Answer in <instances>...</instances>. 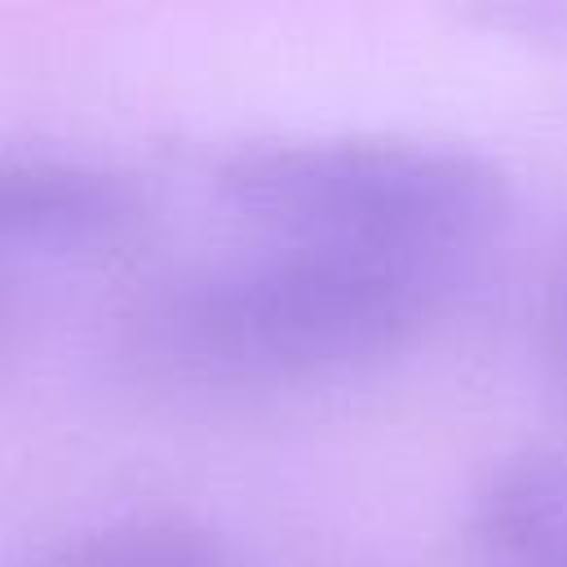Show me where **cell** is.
I'll use <instances>...</instances> for the list:
<instances>
[{
	"instance_id": "cell-1",
	"label": "cell",
	"mask_w": 567,
	"mask_h": 567,
	"mask_svg": "<svg viewBox=\"0 0 567 567\" xmlns=\"http://www.w3.org/2000/svg\"><path fill=\"white\" fill-rule=\"evenodd\" d=\"M452 266L315 239L199 261L146 288L128 350L177 381H292L381 359L447 297Z\"/></svg>"
},
{
	"instance_id": "cell-2",
	"label": "cell",
	"mask_w": 567,
	"mask_h": 567,
	"mask_svg": "<svg viewBox=\"0 0 567 567\" xmlns=\"http://www.w3.org/2000/svg\"><path fill=\"white\" fill-rule=\"evenodd\" d=\"M217 195L275 239L456 266L509 217V173L478 146L421 133H275L213 164Z\"/></svg>"
},
{
	"instance_id": "cell-3",
	"label": "cell",
	"mask_w": 567,
	"mask_h": 567,
	"mask_svg": "<svg viewBox=\"0 0 567 567\" xmlns=\"http://www.w3.org/2000/svg\"><path fill=\"white\" fill-rule=\"evenodd\" d=\"M146 217L137 182L75 155L0 151V248H102Z\"/></svg>"
},
{
	"instance_id": "cell-4",
	"label": "cell",
	"mask_w": 567,
	"mask_h": 567,
	"mask_svg": "<svg viewBox=\"0 0 567 567\" xmlns=\"http://www.w3.org/2000/svg\"><path fill=\"white\" fill-rule=\"evenodd\" d=\"M470 523L501 567H567V447L496 461L474 487Z\"/></svg>"
},
{
	"instance_id": "cell-5",
	"label": "cell",
	"mask_w": 567,
	"mask_h": 567,
	"mask_svg": "<svg viewBox=\"0 0 567 567\" xmlns=\"http://www.w3.org/2000/svg\"><path fill=\"white\" fill-rule=\"evenodd\" d=\"M35 567H235L221 536L182 509H133L58 540Z\"/></svg>"
},
{
	"instance_id": "cell-6",
	"label": "cell",
	"mask_w": 567,
	"mask_h": 567,
	"mask_svg": "<svg viewBox=\"0 0 567 567\" xmlns=\"http://www.w3.org/2000/svg\"><path fill=\"white\" fill-rule=\"evenodd\" d=\"M545 328H549V346L558 354V363L567 368V261L549 288V306H545Z\"/></svg>"
}]
</instances>
